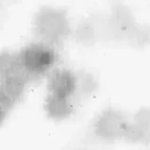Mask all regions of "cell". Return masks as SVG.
<instances>
[{
	"label": "cell",
	"instance_id": "cell-13",
	"mask_svg": "<svg viewBox=\"0 0 150 150\" xmlns=\"http://www.w3.org/2000/svg\"><path fill=\"white\" fill-rule=\"evenodd\" d=\"M117 18H118V19H121V22H126L127 21V19H129V16H126L125 18L123 17V16H117ZM130 25H129V23H122V25H121V31L122 32H126L127 31V28H129V26Z\"/></svg>",
	"mask_w": 150,
	"mask_h": 150
},
{
	"label": "cell",
	"instance_id": "cell-4",
	"mask_svg": "<svg viewBox=\"0 0 150 150\" xmlns=\"http://www.w3.org/2000/svg\"><path fill=\"white\" fill-rule=\"evenodd\" d=\"M48 92L68 98H77L78 75L68 68H54L48 76Z\"/></svg>",
	"mask_w": 150,
	"mask_h": 150
},
{
	"label": "cell",
	"instance_id": "cell-11",
	"mask_svg": "<svg viewBox=\"0 0 150 150\" xmlns=\"http://www.w3.org/2000/svg\"><path fill=\"white\" fill-rule=\"evenodd\" d=\"M77 38L82 41H90L94 39V29L91 25L81 23L77 28Z\"/></svg>",
	"mask_w": 150,
	"mask_h": 150
},
{
	"label": "cell",
	"instance_id": "cell-6",
	"mask_svg": "<svg viewBox=\"0 0 150 150\" xmlns=\"http://www.w3.org/2000/svg\"><path fill=\"white\" fill-rule=\"evenodd\" d=\"M75 100L76 98L48 93L44 103V110L48 118L54 121L69 118L75 112Z\"/></svg>",
	"mask_w": 150,
	"mask_h": 150
},
{
	"label": "cell",
	"instance_id": "cell-2",
	"mask_svg": "<svg viewBox=\"0 0 150 150\" xmlns=\"http://www.w3.org/2000/svg\"><path fill=\"white\" fill-rule=\"evenodd\" d=\"M18 59L31 81L49 74L57 65L59 56L54 46L38 40L23 47Z\"/></svg>",
	"mask_w": 150,
	"mask_h": 150
},
{
	"label": "cell",
	"instance_id": "cell-12",
	"mask_svg": "<svg viewBox=\"0 0 150 150\" xmlns=\"http://www.w3.org/2000/svg\"><path fill=\"white\" fill-rule=\"evenodd\" d=\"M8 112H9L6 109V108H4L1 104H0V127L2 126L5 119L7 118Z\"/></svg>",
	"mask_w": 150,
	"mask_h": 150
},
{
	"label": "cell",
	"instance_id": "cell-7",
	"mask_svg": "<svg viewBox=\"0 0 150 150\" xmlns=\"http://www.w3.org/2000/svg\"><path fill=\"white\" fill-rule=\"evenodd\" d=\"M122 140L128 143H144L149 144L150 130L144 129L143 127L136 124L135 122L129 120L124 128Z\"/></svg>",
	"mask_w": 150,
	"mask_h": 150
},
{
	"label": "cell",
	"instance_id": "cell-5",
	"mask_svg": "<svg viewBox=\"0 0 150 150\" xmlns=\"http://www.w3.org/2000/svg\"><path fill=\"white\" fill-rule=\"evenodd\" d=\"M0 80V88L15 103L22 100L27 83L30 82L27 72L19 59L13 68Z\"/></svg>",
	"mask_w": 150,
	"mask_h": 150
},
{
	"label": "cell",
	"instance_id": "cell-8",
	"mask_svg": "<svg viewBox=\"0 0 150 150\" xmlns=\"http://www.w3.org/2000/svg\"><path fill=\"white\" fill-rule=\"evenodd\" d=\"M78 75V93L77 97L82 98H89L98 88L97 79L89 72H81Z\"/></svg>",
	"mask_w": 150,
	"mask_h": 150
},
{
	"label": "cell",
	"instance_id": "cell-9",
	"mask_svg": "<svg viewBox=\"0 0 150 150\" xmlns=\"http://www.w3.org/2000/svg\"><path fill=\"white\" fill-rule=\"evenodd\" d=\"M18 62V54L9 51L0 52V78L6 75Z\"/></svg>",
	"mask_w": 150,
	"mask_h": 150
},
{
	"label": "cell",
	"instance_id": "cell-3",
	"mask_svg": "<svg viewBox=\"0 0 150 150\" xmlns=\"http://www.w3.org/2000/svg\"><path fill=\"white\" fill-rule=\"evenodd\" d=\"M129 121L127 115L108 106L97 115L91 122L86 134L88 142L111 144L122 140L124 128Z\"/></svg>",
	"mask_w": 150,
	"mask_h": 150
},
{
	"label": "cell",
	"instance_id": "cell-1",
	"mask_svg": "<svg viewBox=\"0 0 150 150\" xmlns=\"http://www.w3.org/2000/svg\"><path fill=\"white\" fill-rule=\"evenodd\" d=\"M33 30L39 41L57 46L69 36L70 23L66 8L42 7L33 19Z\"/></svg>",
	"mask_w": 150,
	"mask_h": 150
},
{
	"label": "cell",
	"instance_id": "cell-10",
	"mask_svg": "<svg viewBox=\"0 0 150 150\" xmlns=\"http://www.w3.org/2000/svg\"><path fill=\"white\" fill-rule=\"evenodd\" d=\"M132 121L143 127L144 129L150 130V111L147 107H142L135 112Z\"/></svg>",
	"mask_w": 150,
	"mask_h": 150
}]
</instances>
